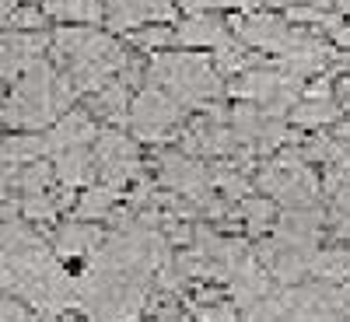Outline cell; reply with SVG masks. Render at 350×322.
I'll return each instance as SVG.
<instances>
[{"instance_id": "obj_13", "label": "cell", "mask_w": 350, "mask_h": 322, "mask_svg": "<svg viewBox=\"0 0 350 322\" xmlns=\"http://www.w3.org/2000/svg\"><path fill=\"white\" fill-rule=\"evenodd\" d=\"M231 42H239V39L228 28V21H221L217 14H189L175 28V46H186V49H214L217 53Z\"/></svg>"}, {"instance_id": "obj_15", "label": "cell", "mask_w": 350, "mask_h": 322, "mask_svg": "<svg viewBox=\"0 0 350 322\" xmlns=\"http://www.w3.org/2000/svg\"><path fill=\"white\" fill-rule=\"evenodd\" d=\"M53 172H56V183L67 186V189H77V186H92L98 175H95V155L92 148H70V151H60L53 155Z\"/></svg>"}, {"instance_id": "obj_12", "label": "cell", "mask_w": 350, "mask_h": 322, "mask_svg": "<svg viewBox=\"0 0 350 322\" xmlns=\"http://www.w3.org/2000/svg\"><path fill=\"white\" fill-rule=\"evenodd\" d=\"M340 102H336V88H329V77H323L319 84L305 88L301 102L291 109V123L301 126V130H323L333 126L340 120Z\"/></svg>"}, {"instance_id": "obj_9", "label": "cell", "mask_w": 350, "mask_h": 322, "mask_svg": "<svg viewBox=\"0 0 350 322\" xmlns=\"http://www.w3.org/2000/svg\"><path fill=\"white\" fill-rule=\"evenodd\" d=\"M92 155H95V175L98 183L123 189L126 183L140 179V148H137V137H126L123 130H98L95 144H92Z\"/></svg>"}, {"instance_id": "obj_16", "label": "cell", "mask_w": 350, "mask_h": 322, "mask_svg": "<svg viewBox=\"0 0 350 322\" xmlns=\"http://www.w3.org/2000/svg\"><path fill=\"white\" fill-rule=\"evenodd\" d=\"M120 193L116 186H105V183H95L88 186L77 203H74V217L77 221H112L116 217V203H120Z\"/></svg>"}, {"instance_id": "obj_20", "label": "cell", "mask_w": 350, "mask_h": 322, "mask_svg": "<svg viewBox=\"0 0 350 322\" xmlns=\"http://www.w3.org/2000/svg\"><path fill=\"white\" fill-rule=\"evenodd\" d=\"M130 42L137 46V49H168L172 42H175V32L168 25H144V28H137V32H130Z\"/></svg>"}, {"instance_id": "obj_5", "label": "cell", "mask_w": 350, "mask_h": 322, "mask_svg": "<svg viewBox=\"0 0 350 322\" xmlns=\"http://www.w3.org/2000/svg\"><path fill=\"white\" fill-rule=\"evenodd\" d=\"M148 84H158L183 109H207L224 95V77L214 67V56L161 49L148 64Z\"/></svg>"}, {"instance_id": "obj_2", "label": "cell", "mask_w": 350, "mask_h": 322, "mask_svg": "<svg viewBox=\"0 0 350 322\" xmlns=\"http://www.w3.org/2000/svg\"><path fill=\"white\" fill-rule=\"evenodd\" d=\"M49 56H53V64L74 81L77 95L102 92V88L112 84L123 74V67L130 64V53L112 36L98 32L92 25L56 28L53 42H49Z\"/></svg>"}, {"instance_id": "obj_6", "label": "cell", "mask_w": 350, "mask_h": 322, "mask_svg": "<svg viewBox=\"0 0 350 322\" xmlns=\"http://www.w3.org/2000/svg\"><path fill=\"white\" fill-rule=\"evenodd\" d=\"M256 189H262V196H270L273 203L280 200L284 207H308L323 183L312 172L305 151H277L256 172Z\"/></svg>"}, {"instance_id": "obj_7", "label": "cell", "mask_w": 350, "mask_h": 322, "mask_svg": "<svg viewBox=\"0 0 350 322\" xmlns=\"http://www.w3.org/2000/svg\"><path fill=\"white\" fill-rule=\"evenodd\" d=\"M228 28L235 32V39L249 49H262V53H273V56H287L291 49H301L305 42H312L315 36L308 28L291 25L287 18L267 14V11H245L228 18Z\"/></svg>"}, {"instance_id": "obj_19", "label": "cell", "mask_w": 350, "mask_h": 322, "mask_svg": "<svg viewBox=\"0 0 350 322\" xmlns=\"http://www.w3.org/2000/svg\"><path fill=\"white\" fill-rule=\"evenodd\" d=\"M242 217L252 235H270L277 224V203L270 196H249L242 200Z\"/></svg>"}, {"instance_id": "obj_17", "label": "cell", "mask_w": 350, "mask_h": 322, "mask_svg": "<svg viewBox=\"0 0 350 322\" xmlns=\"http://www.w3.org/2000/svg\"><path fill=\"white\" fill-rule=\"evenodd\" d=\"M308 277L312 280H323V284H343V280H350V249L319 245L315 256H312Z\"/></svg>"}, {"instance_id": "obj_1", "label": "cell", "mask_w": 350, "mask_h": 322, "mask_svg": "<svg viewBox=\"0 0 350 322\" xmlns=\"http://www.w3.org/2000/svg\"><path fill=\"white\" fill-rule=\"evenodd\" d=\"M0 291L53 322L81 305L77 277L53 252L49 239L21 217L18 200L0 207Z\"/></svg>"}, {"instance_id": "obj_8", "label": "cell", "mask_w": 350, "mask_h": 322, "mask_svg": "<svg viewBox=\"0 0 350 322\" xmlns=\"http://www.w3.org/2000/svg\"><path fill=\"white\" fill-rule=\"evenodd\" d=\"M183 116H186V109L165 88L144 84L130 102V130L140 144H165L168 133L179 126Z\"/></svg>"}, {"instance_id": "obj_28", "label": "cell", "mask_w": 350, "mask_h": 322, "mask_svg": "<svg viewBox=\"0 0 350 322\" xmlns=\"http://www.w3.org/2000/svg\"><path fill=\"white\" fill-rule=\"evenodd\" d=\"M0 126H4V123H0Z\"/></svg>"}, {"instance_id": "obj_24", "label": "cell", "mask_w": 350, "mask_h": 322, "mask_svg": "<svg viewBox=\"0 0 350 322\" xmlns=\"http://www.w3.org/2000/svg\"><path fill=\"white\" fill-rule=\"evenodd\" d=\"M336 102H340V109L350 116V74H347V77L336 84Z\"/></svg>"}, {"instance_id": "obj_26", "label": "cell", "mask_w": 350, "mask_h": 322, "mask_svg": "<svg viewBox=\"0 0 350 322\" xmlns=\"http://www.w3.org/2000/svg\"><path fill=\"white\" fill-rule=\"evenodd\" d=\"M333 8H336L343 18H350V0H333Z\"/></svg>"}, {"instance_id": "obj_21", "label": "cell", "mask_w": 350, "mask_h": 322, "mask_svg": "<svg viewBox=\"0 0 350 322\" xmlns=\"http://www.w3.org/2000/svg\"><path fill=\"white\" fill-rule=\"evenodd\" d=\"M249 0H175V8H183L186 14H217L231 8H245Z\"/></svg>"}, {"instance_id": "obj_3", "label": "cell", "mask_w": 350, "mask_h": 322, "mask_svg": "<svg viewBox=\"0 0 350 322\" xmlns=\"http://www.w3.org/2000/svg\"><path fill=\"white\" fill-rule=\"evenodd\" d=\"M77 98V88L74 81L56 67L53 60H36L28 67L14 88L11 95H4V105H0V123L11 126V130H49L60 116L70 112Z\"/></svg>"}, {"instance_id": "obj_23", "label": "cell", "mask_w": 350, "mask_h": 322, "mask_svg": "<svg viewBox=\"0 0 350 322\" xmlns=\"http://www.w3.org/2000/svg\"><path fill=\"white\" fill-rule=\"evenodd\" d=\"M49 18H46V11L42 8H18L14 11V18L8 21L14 32H42V25H46Z\"/></svg>"}, {"instance_id": "obj_11", "label": "cell", "mask_w": 350, "mask_h": 322, "mask_svg": "<svg viewBox=\"0 0 350 322\" xmlns=\"http://www.w3.org/2000/svg\"><path fill=\"white\" fill-rule=\"evenodd\" d=\"M95 137H98L95 116L88 109H70L42 133V148H46V158H53V155L70 151V148H92Z\"/></svg>"}, {"instance_id": "obj_18", "label": "cell", "mask_w": 350, "mask_h": 322, "mask_svg": "<svg viewBox=\"0 0 350 322\" xmlns=\"http://www.w3.org/2000/svg\"><path fill=\"white\" fill-rule=\"evenodd\" d=\"M46 11V18L53 21H77V25H95L105 18V4L102 0H49L39 4Z\"/></svg>"}, {"instance_id": "obj_4", "label": "cell", "mask_w": 350, "mask_h": 322, "mask_svg": "<svg viewBox=\"0 0 350 322\" xmlns=\"http://www.w3.org/2000/svg\"><path fill=\"white\" fill-rule=\"evenodd\" d=\"M239 322H350V280H308L295 287H273Z\"/></svg>"}, {"instance_id": "obj_27", "label": "cell", "mask_w": 350, "mask_h": 322, "mask_svg": "<svg viewBox=\"0 0 350 322\" xmlns=\"http://www.w3.org/2000/svg\"><path fill=\"white\" fill-rule=\"evenodd\" d=\"M39 4H49V0H39Z\"/></svg>"}, {"instance_id": "obj_25", "label": "cell", "mask_w": 350, "mask_h": 322, "mask_svg": "<svg viewBox=\"0 0 350 322\" xmlns=\"http://www.w3.org/2000/svg\"><path fill=\"white\" fill-rule=\"evenodd\" d=\"M18 8H21V0H0V25H8Z\"/></svg>"}, {"instance_id": "obj_10", "label": "cell", "mask_w": 350, "mask_h": 322, "mask_svg": "<svg viewBox=\"0 0 350 322\" xmlns=\"http://www.w3.org/2000/svg\"><path fill=\"white\" fill-rule=\"evenodd\" d=\"M102 242H105V231H102L95 221H77V217H70V221H64V224H56L53 235H49L53 252L60 256L67 267H70V263H77V259L88 263Z\"/></svg>"}, {"instance_id": "obj_22", "label": "cell", "mask_w": 350, "mask_h": 322, "mask_svg": "<svg viewBox=\"0 0 350 322\" xmlns=\"http://www.w3.org/2000/svg\"><path fill=\"white\" fill-rule=\"evenodd\" d=\"M0 322H39V315L25 301H18V298H11V295L0 291Z\"/></svg>"}, {"instance_id": "obj_14", "label": "cell", "mask_w": 350, "mask_h": 322, "mask_svg": "<svg viewBox=\"0 0 350 322\" xmlns=\"http://www.w3.org/2000/svg\"><path fill=\"white\" fill-rule=\"evenodd\" d=\"M130 102H133L130 84H123L120 77H116L112 84L102 88V92L88 95V112H92L95 120H105L112 126H123V123H130Z\"/></svg>"}]
</instances>
